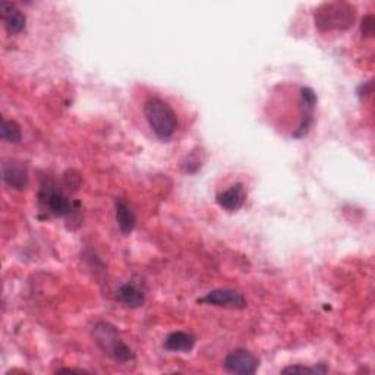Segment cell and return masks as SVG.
<instances>
[{"mask_svg": "<svg viewBox=\"0 0 375 375\" xmlns=\"http://www.w3.org/2000/svg\"><path fill=\"white\" fill-rule=\"evenodd\" d=\"M91 334L100 351L113 361L119 364H127L135 359L132 349L123 342L113 324L107 321H98L94 324Z\"/></svg>", "mask_w": 375, "mask_h": 375, "instance_id": "obj_1", "label": "cell"}, {"mask_svg": "<svg viewBox=\"0 0 375 375\" xmlns=\"http://www.w3.org/2000/svg\"><path fill=\"white\" fill-rule=\"evenodd\" d=\"M38 206L43 211L53 217H69L78 211L81 204L72 199L52 178L46 176L38 191Z\"/></svg>", "mask_w": 375, "mask_h": 375, "instance_id": "obj_2", "label": "cell"}, {"mask_svg": "<svg viewBox=\"0 0 375 375\" xmlns=\"http://www.w3.org/2000/svg\"><path fill=\"white\" fill-rule=\"evenodd\" d=\"M144 116L154 135L162 141H169L178 128L176 113L163 98L149 97L144 103Z\"/></svg>", "mask_w": 375, "mask_h": 375, "instance_id": "obj_3", "label": "cell"}, {"mask_svg": "<svg viewBox=\"0 0 375 375\" xmlns=\"http://www.w3.org/2000/svg\"><path fill=\"white\" fill-rule=\"evenodd\" d=\"M355 8L346 2L322 4L315 9L314 22L321 33L349 30L355 22Z\"/></svg>", "mask_w": 375, "mask_h": 375, "instance_id": "obj_4", "label": "cell"}, {"mask_svg": "<svg viewBox=\"0 0 375 375\" xmlns=\"http://www.w3.org/2000/svg\"><path fill=\"white\" fill-rule=\"evenodd\" d=\"M317 106V94L310 87H302L299 91V109H301V117H299L297 130L293 132L295 138H304L308 135L311 125L314 122V112Z\"/></svg>", "mask_w": 375, "mask_h": 375, "instance_id": "obj_5", "label": "cell"}, {"mask_svg": "<svg viewBox=\"0 0 375 375\" xmlns=\"http://www.w3.org/2000/svg\"><path fill=\"white\" fill-rule=\"evenodd\" d=\"M198 302L213 305V307H220V308H229V310H245L248 305L246 297L235 289L211 290L206 296L199 297Z\"/></svg>", "mask_w": 375, "mask_h": 375, "instance_id": "obj_6", "label": "cell"}, {"mask_svg": "<svg viewBox=\"0 0 375 375\" xmlns=\"http://www.w3.org/2000/svg\"><path fill=\"white\" fill-rule=\"evenodd\" d=\"M223 366L232 374L241 375H253L260 366V361L246 349H236L232 351L223 361Z\"/></svg>", "mask_w": 375, "mask_h": 375, "instance_id": "obj_7", "label": "cell"}, {"mask_svg": "<svg viewBox=\"0 0 375 375\" xmlns=\"http://www.w3.org/2000/svg\"><path fill=\"white\" fill-rule=\"evenodd\" d=\"M4 182L16 191H23L28 186V166L21 160L8 159L2 163Z\"/></svg>", "mask_w": 375, "mask_h": 375, "instance_id": "obj_8", "label": "cell"}, {"mask_svg": "<svg viewBox=\"0 0 375 375\" xmlns=\"http://www.w3.org/2000/svg\"><path fill=\"white\" fill-rule=\"evenodd\" d=\"M216 201L223 210L229 213L241 210L246 201V191L243 184H233L228 189L218 192Z\"/></svg>", "mask_w": 375, "mask_h": 375, "instance_id": "obj_9", "label": "cell"}, {"mask_svg": "<svg viewBox=\"0 0 375 375\" xmlns=\"http://www.w3.org/2000/svg\"><path fill=\"white\" fill-rule=\"evenodd\" d=\"M0 15H2L5 30L8 31L9 36H16L23 31L27 18H25V15L18 9L15 4L11 2L0 4Z\"/></svg>", "mask_w": 375, "mask_h": 375, "instance_id": "obj_10", "label": "cell"}, {"mask_svg": "<svg viewBox=\"0 0 375 375\" xmlns=\"http://www.w3.org/2000/svg\"><path fill=\"white\" fill-rule=\"evenodd\" d=\"M115 213H116V223H117V228L120 233L125 236L131 235L137 226V217L127 199L116 198Z\"/></svg>", "mask_w": 375, "mask_h": 375, "instance_id": "obj_11", "label": "cell"}, {"mask_svg": "<svg viewBox=\"0 0 375 375\" xmlns=\"http://www.w3.org/2000/svg\"><path fill=\"white\" fill-rule=\"evenodd\" d=\"M116 299L127 308H139L145 304V293L139 286L130 282L116 290Z\"/></svg>", "mask_w": 375, "mask_h": 375, "instance_id": "obj_12", "label": "cell"}, {"mask_svg": "<svg viewBox=\"0 0 375 375\" xmlns=\"http://www.w3.org/2000/svg\"><path fill=\"white\" fill-rule=\"evenodd\" d=\"M195 336L186 332H173L164 340V349L169 352H191L195 346Z\"/></svg>", "mask_w": 375, "mask_h": 375, "instance_id": "obj_13", "label": "cell"}, {"mask_svg": "<svg viewBox=\"0 0 375 375\" xmlns=\"http://www.w3.org/2000/svg\"><path fill=\"white\" fill-rule=\"evenodd\" d=\"M0 137H2V139L6 142L18 144L22 139L21 127L15 120L4 119L2 120V130H0Z\"/></svg>", "mask_w": 375, "mask_h": 375, "instance_id": "obj_14", "label": "cell"}, {"mask_svg": "<svg viewBox=\"0 0 375 375\" xmlns=\"http://www.w3.org/2000/svg\"><path fill=\"white\" fill-rule=\"evenodd\" d=\"M201 166H203V159L198 152H191L181 163L182 170L189 174L196 173L199 169H201Z\"/></svg>", "mask_w": 375, "mask_h": 375, "instance_id": "obj_15", "label": "cell"}, {"mask_svg": "<svg viewBox=\"0 0 375 375\" xmlns=\"http://www.w3.org/2000/svg\"><path fill=\"white\" fill-rule=\"evenodd\" d=\"M282 372L283 374H296V372H301V374H326V372H329V368L324 364H318L315 366L292 365V366H287V368L282 369Z\"/></svg>", "mask_w": 375, "mask_h": 375, "instance_id": "obj_16", "label": "cell"}, {"mask_svg": "<svg viewBox=\"0 0 375 375\" xmlns=\"http://www.w3.org/2000/svg\"><path fill=\"white\" fill-rule=\"evenodd\" d=\"M374 28H375V25H374V15L364 16L362 23H361V33H362V36L372 37L374 36Z\"/></svg>", "mask_w": 375, "mask_h": 375, "instance_id": "obj_17", "label": "cell"}, {"mask_svg": "<svg viewBox=\"0 0 375 375\" xmlns=\"http://www.w3.org/2000/svg\"><path fill=\"white\" fill-rule=\"evenodd\" d=\"M56 372H80V374H83V372H87V371L77 369V368H62V369H58Z\"/></svg>", "mask_w": 375, "mask_h": 375, "instance_id": "obj_18", "label": "cell"}]
</instances>
